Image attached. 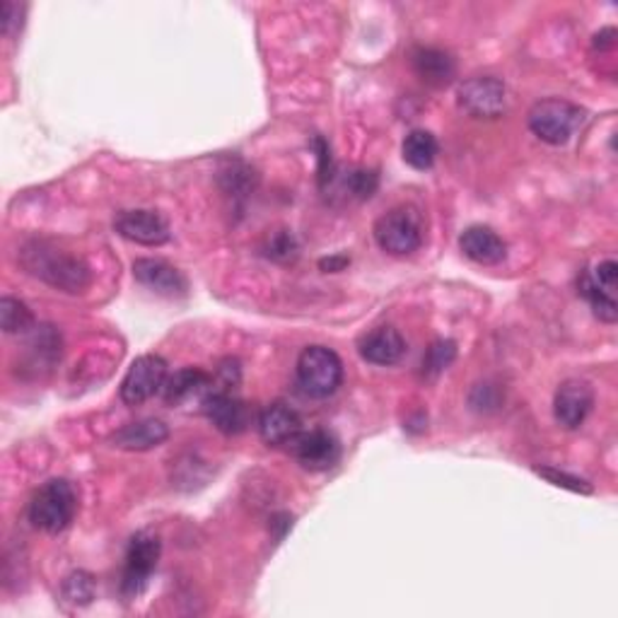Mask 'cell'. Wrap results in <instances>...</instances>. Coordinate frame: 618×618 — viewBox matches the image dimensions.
I'll return each instance as SVG.
<instances>
[{
	"mask_svg": "<svg viewBox=\"0 0 618 618\" xmlns=\"http://www.w3.org/2000/svg\"><path fill=\"white\" fill-rule=\"evenodd\" d=\"M350 263L348 257H331V259H324V261H319V267H322L326 273H336V271H344L346 267Z\"/></svg>",
	"mask_w": 618,
	"mask_h": 618,
	"instance_id": "obj_29",
	"label": "cell"
},
{
	"mask_svg": "<svg viewBox=\"0 0 618 618\" xmlns=\"http://www.w3.org/2000/svg\"><path fill=\"white\" fill-rule=\"evenodd\" d=\"M378 184H380V176L372 170H353L346 176L348 191L358 198H370L374 191H378Z\"/></svg>",
	"mask_w": 618,
	"mask_h": 618,
	"instance_id": "obj_26",
	"label": "cell"
},
{
	"mask_svg": "<svg viewBox=\"0 0 618 618\" xmlns=\"http://www.w3.org/2000/svg\"><path fill=\"white\" fill-rule=\"evenodd\" d=\"M423 215L416 206H399L374 223V242L392 257H406L423 245Z\"/></svg>",
	"mask_w": 618,
	"mask_h": 618,
	"instance_id": "obj_3",
	"label": "cell"
},
{
	"mask_svg": "<svg viewBox=\"0 0 618 618\" xmlns=\"http://www.w3.org/2000/svg\"><path fill=\"white\" fill-rule=\"evenodd\" d=\"M22 8L17 3H13V0H3V5H0V29H3V35L8 39H13L20 27H22Z\"/></svg>",
	"mask_w": 618,
	"mask_h": 618,
	"instance_id": "obj_27",
	"label": "cell"
},
{
	"mask_svg": "<svg viewBox=\"0 0 618 618\" xmlns=\"http://www.w3.org/2000/svg\"><path fill=\"white\" fill-rule=\"evenodd\" d=\"M263 257L279 263H293L300 257V245H297V239L288 230L273 232V235H269L267 245H263Z\"/></svg>",
	"mask_w": 618,
	"mask_h": 618,
	"instance_id": "obj_22",
	"label": "cell"
},
{
	"mask_svg": "<svg viewBox=\"0 0 618 618\" xmlns=\"http://www.w3.org/2000/svg\"><path fill=\"white\" fill-rule=\"evenodd\" d=\"M437 150H440L437 138L425 128L411 131V134L404 138V146H401V154L408 168L421 170V172L433 168L437 160Z\"/></svg>",
	"mask_w": 618,
	"mask_h": 618,
	"instance_id": "obj_20",
	"label": "cell"
},
{
	"mask_svg": "<svg viewBox=\"0 0 618 618\" xmlns=\"http://www.w3.org/2000/svg\"><path fill=\"white\" fill-rule=\"evenodd\" d=\"M203 413L225 435L245 433L251 423V408L245 401H239L237 396H232L227 390L208 394L203 399Z\"/></svg>",
	"mask_w": 618,
	"mask_h": 618,
	"instance_id": "obj_12",
	"label": "cell"
},
{
	"mask_svg": "<svg viewBox=\"0 0 618 618\" xmlns=\"http://www.w3.org/2000/svg\"><path fill=\"white\" fill-rule=\"evenodd\" d=\"M164 382H168V362L160 356H140L126 372L124 382H121V401L126 406H140L154 394L162 392Z\"/></svg>",
	"mask_w": 618,
	"mask_h": 618,
	"instance_id": "obj_7",
	"label": "cell"
},
{
	"mask_svg": "<svg viewBox=\"0 0 618 618\" xmlns=\"http://www.w3.org/2000/svg\"><path fill=\"white\" fill-rule=\"evenodd\" d=\"M459 249L464 257L481 263V267H495L507 257V245L498 232L483 225H471L461 232Z\"/></svg>",
	"mask_w": 618,
	"mask_h": 618,
	"instance_id": "obj_15",
	"label": "cell"
},
{
	"mask_svg": "<svg viewBox=\"0 0 618 618\" xmlns=\"http://www.w3.org/2000/svg\"><path fill=\"white\" fill-rule=\"evenodd\" d=\"M208 382H211V378H208L203 370L186 368V370L174 372L172 378L164 382L162 396H164V401H168L170 406H180L186 399H191V396H196L198 392H203L206 386H208Z\"/></svg>",
	"mask_w": 618,
	"mask_h": 618,
	"instance_id": "obj_19",
	"label": "cell"
},
{
	"mask_svg": "<svg viewBox=\"0 0 618 618\" xmlns=\"http://www.w3.org/2000/svg\"><path fill=\"white\" fill-rule=\"evenodd\" d=\"M302 433V418L288 404L275 401L267 406L259 416V435L267 445L281 447L291 445Z\"/></svg>",
	"mask_w": 618,
	"mask_h": 618,
	"instance_id": "obj_13",
	"label": "cell"
},
{
	"mask_svg": "<svg viewBox=\"0 0 618 618\" xmlns=\"http://www.w3.org/2000/svg\"><path fill=\"white\" fill-rule=\"evenodd\" d=\"M360 356L372 366H396L406 353V341L394 326H380L360 341Z\"/></svg>",
	"mask_w": 618,
	"mask_h": 618,
	"instance_id": "obj_16",
	"label": "cell"
},
{
	"mask_svg": "<svg viewBox=\"0 0 618 618\" xmlns=\"http://www.w3.org/2000/svg\"><path fill=\"white\" fill-rule=\"evenodd\" d=\"M344 380V362L331 348L309 346L297 358V386L309 399H326Z\"/></svg>",
	"mask_w": 618,
	"mask_h": 618,
	"instance_id": "obj_4",
	"label": "cell"
},
{
	"mask_svg": "<svg viewBox=\"0 0 618 618\" xmlns=\"http://www.w3.org/2000/svg\"><path fill=\"white\" fill-rule=\"evenodd\" d=\"M95 578L90 572L77 570L63 580V600L71 604H90L95 600Z\"/></svg>",
	"mask_w": 618,
	"mask_h": 618,
	"instance_id": "obj_23",
	"label": "cell"
},
{
	"mask_svg": "<svg viewBox=\"0 0 618 618\" xmlns=\"http://www.w3.org/2000/svg\"><path fill=\"white\" fill-rule=\"evenodd\" d=\"M594 406V390L582 380H566L556 392L554 413L566 430H578Z\"/></svg>",
	"mask_w": 618,
	"mask_h": 618,
	"instance_id": "obj_11",
	"label": "cell"
},
{
	"mask_svg": "<svg viewBox=\"0 0 618 618\" xmlns=\"http://www.w3.org/2000/svg\"><path fill=\"white\" fill-rule=\"evenodd\" d=\"M114 230L128 242L143 247H160L170 242V225L154 211H121L114 218Z\"/></svg>",
	"mask_w": 618,
	"mask_h": 618,
	"instance_id": "obj_10",
	"label": "cell"
},
{
	"mask_svg": "<svg viewBox=\"0 0 618 618\" xmlns=\"http://www.w3.org/2000/svg\"><path fill=\"white\" fill-rule=\"evenodd\" d=\"M413 71L418 73V77L425 85H433V87H445L452 83V77H455V59L449 57L447 51H440V49H416L413 51Z\"/></svg>",
	"mask_w": 618,
	"mask_h": 618,
	"instance_id": "obj_18",
	"label": "cell"
},
{
	"mask_svg": "<svg viewBox=\"0 0 618 618\" xmlns=\"http://www.w3.org/2000/svg\"><path fill=\"white\" fill-rule=\"evenodd\" d=\"M160 551L162 544L158 534L138 532L131 539L124 563V576H121V592H124V597L134 600L148 588L152 572L158 568Z\"/></svg>",
	"mask_w": 618,
	"mask_h": 618,
	"instance_id": "obj_6",
	"label": "cell"
},
{
	"mask_svg": "<svg viewBox=\"0 0 618 618\" xmlns=\"http://www.w3.org/2000/svg\"><path fill=\"white\" fill-rule=\"evenodd\" d=\"M534 473H539L541 479H546L548 483H554V485H560V489H568L572 493H584V495H590L592 493V485L588 481H582L578 477H572V473H566V471H558V469H548V467H541V469H534Z\"/></svg>",
	"mask_w": 618,
	"mask_h": 618,
	"instance_id": "obj_25",
	"label": "cell"
},
{
	"mask_svg": "<svg viewBox=\"0 0 618 618\" xmlns=\"http://www.w3.org/2000/svg\"><path fill=\"white\" fill-rule=\"evenodd\" d=\"M455 356H457L455 341H435V344L430 346L423 356V374H428V378H435V374H440L452 366Z\"/></svg>",
	"mask_w": 618,
	"mask_h": 618,
	"instance_id": "obj_24",
	"label": "cell"
},
{
	"mask_svg": "<svg viewBox=\"0 0 618 618\" xmlns=\"http://www.w3.org/2000/svg\"><path fill=\"white\" fill-rule=\"evenodd\" d=\"M20 263L29 275L63 293H83L90 285V269L83 259L47 239H32L20 249Z\"/></svg>",
	"mask_w": 618,
	"mask_h": 618,
	"instance_id": "obj_1",
	"label": "cell"
},
{
	"mask_svg": "<svg viewBox=\"0 0 618 618\" xmlns=\"http://www.w3.org/2000/svg\"><path fill=\"white\" fill-rule=\"evenodd\" d=\"M288 447L293 449V457L309 471H326L341 459L338 440L329 430H309V433L302 430Z\"/></svg>",
	"mask_w": 618,
	"mask_h": 618,
	"instance_id": "obj_9",
	"label": "cell"
},
{
	"mask_svg": "<svg viewBox=\"0 0 618 618\" xmlns=\"http://www.w3.org/2000/svg\"><path fill=\"white\" fill-rule=\"evenodd\" d=\"M168 437H170V428L162 421H158V418H148V421L128 423L126 428L116 430V433L112 435V443L119 449L146 452L152 447H160Z\"/></svg>",
	"mask_w": 618,
	"mask_h": 618,
	"instance_id": "obj_17",
	"label": "cell"
},
{
	"mask_svg": "<svg viewBox=\"0 0 618 618\" xmlns=\"http://www.w3.org/2000/svg\"><path fill=\"white\" fill-rule=\"evenodd\" d=\"M314 148H317V158H319V184L326 186V182H331L334 176V162H331V148L324 138H314Z\"/></svg>",
	"mask_w": 618,
	"mask_h": 618,
	"instance_id": "obj_28",
	"label": "cell"
},
{
	"mask_svg": "<svg viewBox=\"0 0 618 618\" xmlns=\"http://www.w3.org/2000/svg\"><path fill=\"white\" fill-rule=\"evenodd\" d=\"M459 104L477 119H498L505 112V85L493 75L469 77L459 85Z\"/></svg>",
	"mask_w": 618,
	"mask_h": 618,
	"instance_id": "obj_8",
	"label": "cell"
},
{
	"mask_svg": "<svg viewBox=\"0 0 618 618\" xmlns=\"http://www.w3.org/2000/svg\"><path fill=\"white\" fill-rule=\"evenodd\" d=\"M134 275L140 285H146L148 291L164 297H182L186 295V288H189L184 273L162 259H136Z\"/></svg>",
	"mask_w": 618,
	"mask_h": 618,
	"instance_id": "obj_14",
	"label": "cell"
},
{
	"mask_svg": "<svg viewBox=\"0 0 618 618\" xmlns=\"http://www.w3.org/2000/svg\"><path fill=\"white\" fill-rule=\"evenodd\" d=\"M77 495L65 479H51L41 485L29 503V522L47 534H59L73 522Z\"/></svg>",
	"mask_w": 618,
	"mask_h": 618,
	"instance_id": "obj_2",
	"label": "cell"
},
{
	"mask_svg": "<svg viewBox=\"0 0 618 618\" xmlns=\"http://www.w3.org/2000/svg\"><path fill=\"white\" fill-rule=\"evenodd\" d=\"M584 119V112L568 99L551 97L541 99L529 112V128L532 134L548 143V146H566V143L576 136Z\"/></svg>",
	"mask_w": 618,
	"mask_h": 618,
	"instance_id": "obj_5",
	"label": "cell"
},
{
	"mask_svg": "<svg viewBox=\"0 0 618 618\" xmlns=\"http://www.w3.org/2000/svg\"><path fill=\"white\" fill-rule=\"evenodd\" d=\"M0 326H3L5 334H25V331L35 326V314L15 297H3L0 300Z\"/></svg>",
	"mask_w": 618,
	"mask_h": 618,
	"instance_id": "obj_21",
	"label": "cell"
}]
</instances>
